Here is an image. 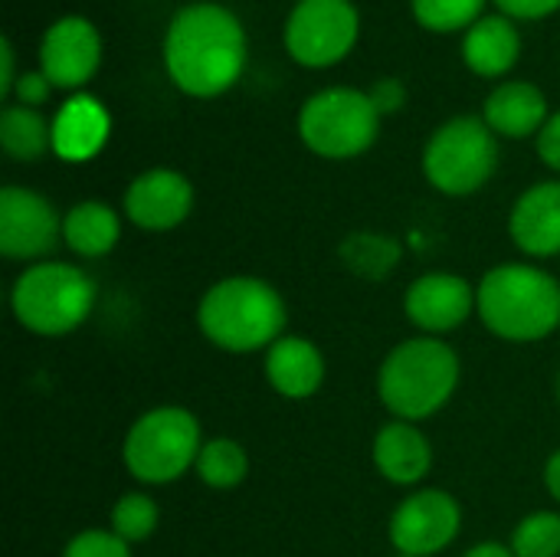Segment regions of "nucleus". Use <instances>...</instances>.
I'll return each mask as SVG.
<instances>
[{"label": "nucleus", "instance_id": "obj_1", "mask_svg": "<svg viewBox=\"0 0 560 557\" xmlns=\"http://www.w3.org/2000/svg\"><path fill=\"white\" fill-rule=\"evenodd\" d=\"M246 66V30L220 3H190L174 13L164 36V69L194 98L223 95Z\"/></svg>", "mask_w": 560, "mask_h": 557}, {"label": "nucleus", "instance_id": "obj_2", "mask_svg": "<svg viewBox=\"0 0 560 557\" xmlns=\"http://www.w3.org/2000/svg\"><path fill=\"white\" fill-rule=\"evenodd\" d=\"M289 325L282 292L259 276H226L197 302L200 335L226 355L269 351Z\"/></svg>", "mask_w": 560, "mask_h": 557}, {"label": "nucleus", "instance_id": "obj_3", "mask_svg": "<svg viewBox=\"0 0 560 557\" xmlns=\"http://www.w3.org/2000/svg\"><path fill=\"white\" fill-rule=\"evenodd\" d=\"M476 315L502 341H545L560 328V282L541 266L502 263L479 279Z\"/></svg>", "mask_w": 560, "mask_h": 557}, {"label": "nucleus", "instance_id": "obj_4", "mask_svg": "<svg viewBox=\"0 0 560 557\" xmlns=\"http://www.w3.org/2000/svg\"><path fill=\"white\" fill-rule=\"evenodd\" d=\"M463 361L443 338L417 335L387 351L377 368V397L394 420L423 423L456 394Z\"/></svg>", "mask_w": 560, "mask_h": 557}, {"label": "nucleus", "instance_id": "obj_5", "mask_svg": "<svg viewBox=\"0 0 560 557\" xmlns=\"http://www.w3.org/2000/svg\"><path fill=\"white\" fill-rule=\"evenodd\" d=\"M95 299L98 286L82 266L43 259L13 279L10 312L26 332L39 338H62L89 322Z\"/></svg>", "mask_w": 560, "mask_h": 557}, {"label": "nucleus", "instance_id": "obj_6", "mask_svg": "<svg viewBox=\"0 0 560 557\" xmlns=\"http://www.w3.org/2000/svg\"><path fill=\"white\" fill-rule=\"evenodd\" d=\"M200 420L177 404L144 410L121 440V463L141 486H171L197 466L203 450Z\"/></svg>", "mask_w": 560, "mask_h": 557}, {"label": "nucleus", "instance_id": "obj_7", "mask_svg": "<svg viewBox=\"0 0 560 557\" xmlns=\"http://www.w3.org/2000/svg\"><path fill=\"white\" fill-rule=\"evenodd\" d=\"M381 131V112L371 95L351 85H331L315 92L299 112V138L305 148L328 161H348L364 154Z\"/></svg>", "mask_w": 560, "mask_h": 557}, {"label": "nucleus", "instance_id": "obj_8", "mask_svg": "<svg viewBox=\"0 0 560 557\" xmlns=\"http://www.w3.org/2000/svg\"><path fill=\"white\" fill-rule=\"evenodd\" d=\"M499 167V141L486 118L459 115L433 131L423 148V174L446 197L482 190Z\"/></svg>", "mask_w": 560, "mask_h": 557}, {"label": "nucleus", "instance_id": "obj_9", "mask_svg": "<svg viewBox=\"0 0 560 557\" xmlns=\"http://www.w3.org/2000/svg\"><path fill=\"white\" fill-rule=\"evenodd\" d=\"M361 33L351 0H299L285 23V49L299 66L325 69L341 62Z\"/></svg>", "mask_w": 560, "mask_h": 557}, {"label": "nucleus", "instance_id": "obj_10", "mask_svg": "<svg viewBox=\"0 0 560 557\" xmlns=\"http://www.w3.org/2000/svg\"><path fill=\"white\" fill-rule=\"evenodd\" d=\"M463 532V509L456 496L443 489L410 492L390 515L387 538L397 555L436 557Z\"/></svg>", "mask_w": 560, "mask_h": 557}, {"label": "nucleus", "instance_id": "obj_11", "mask_svg": "<svg viewBox=\"0 0 560 557\" xmlns=\"http://www.w3.org/2000/svg\"><path fill=\"white\" fill-rule=\"evenodd\" d=\"M62 240V217L52 200L30 187L0 190V253L16 263H43Z\"/></svg>", "mask_w": 560, "mask_h": 557}, {"label": "nucleus", "instance_id": "obj_12", "mask_svg": "<svg viewBox=\"0 0 560 557\" xmlns=\"http://www.w3.org/2000/svg\"><path fill=\"white\" fill-rule=\"evenodd\" d=\"M476 312V289L456 272H423L404 292L407 322L430 338L463 328Z\"/></svg>", "mask_w": 560, "mask_h": 557}, {"label": "nucleus", "instance_id": "obj_13", "mask_svg": "<svg viewBox=\"0 0 560 557\" xmlns=\"http://www.w3.org/2000/svg\"><path fill=\"white\" fill-rule=\"evenodd\" d=\"M121 210L138 230L167 233V230L180 227L190 217V210H194V184L174 167L141 171L128 184V190L121 197Z\"/></svg>", "mask_w": 560, "mask_h": 557}, {"label": "nucleus", "instance_id": "obj_14", "mask_svg": "<svg viewBox=\"0 0 560 557\" xmlns=\"http://www.w3.org/2000/svg\"><path fill=\"white\" fill-rule=\"evenodd\" d=\"M102 62V36L85 16L56 20L39 43V72L52 89H82Z\"/></svg>", "mask_w": 560, "mask_h": 557}, {"label": "nucleus", "instance_id": "obj_15", "mask_svg": "<svg viewBox=\"0 0 560 557\" xmlns=\"http://www.w3.org/2000/svg\"><path fill=\"white\" fill-rule=\"evenodd\" d=\"M509 236L528 259L560 256V181H541L515 200Z\"/></svg>", "mask_w": 560, "mask_h": 557}, {"label": "nucleus", "instance_id": "obj_16", "mask_svg": "<svg viewBox=\"0 0 560 557\" xmlns=\"http://www.w3.org/2000/svg\"><path fill=\"white\" fill-rule=\"evenodd\" d=\"M269 387L285 401H308L325 384V355L305 335H282L262 358Z\"/></svg>", "mask_w": 560, "mask_h": 557}, {"label": "nucleus", "instance_id": "obj_17", "mask_svg": "<svg viewBox=\"0 0 560 557\" xmlns=\"http://www.w3.org/2000/svg\"><path fill=\"white\" fill-rule=\"evenodd\" d=\"M371 460L374 469L390 483V486H420L430 469H433V446L427 433L417 423L407 420H390L374 433L371 443Z\"/></svg>", "mask_w": 560, "mask_h": 557}, {"label": "nucleus", "instance_id": "obj_18", "mask_svg": "<svg viewBox=\"0 0 560 557\" xmlns=\"http://www.w3.org/2000/svg\"><path fill=\"white\" fill-rule=\"evenodd\" d=\"M112 135L108 108L92 95H72L52 118V154L69 164L92 161Z\"/></svg>", "mask_w": 560, "mask_h": 557}, {"label": "nucleus", "instance_id": "obj_19", "mask_svg": "<svg viewBox=\"0 0 560 557\" xmlns=\"http://www.w3.org/2000/svg\"><path fill=\"white\" fill-rule=\"evenodd\" d=\"M518 56H522V36H518L512 16L492 13V16L476 20V23L466 30L463 59H466V66H469L476 76L499 79V76H505L509 69H515Z\"/></svg>", "mask_w": 560, "mask_h": 557}, {"label": "nucleus", "instance_id": "obj_20", "mask_svg": "<svg viewBox=\"0 0 560 557\" xmlns=\"http://www.w3.org/2000/svg\"><path fill=\"white\" fill-rule=\"evenodd\" d=\"M482 118L502 138H528V135H538L551 115H548V98L538 85L502 82L486 98Z\"/></svg>", "mask_w": 560, "mask_h": 557}, {"label": "nucleus", "instance_id": "obj_21", "mask_svg": "<svg viewBox=\"0 0 560 557\" xmlns=\"http://www.w3.org/2000/svg\"><path fill=\"white\" fill-rule=\"evenodd\" d=\"M121 240V217L102 200H82L62 217V243L79 259H102Z\"/></svg>", "mask_w": 560, "mask_h": 557}, {"label": "nucleus", "instance_id": "obj_22", "mask_svg": "<svg viewBox=\"0 0 560 557\" xmlns=\"http://www.w3.org/2000/svg\"><path fill=\"white\" fill-rule=\"evenodd\" d=\"M0 144L13 161H39L46 151H52V121H46L36 108L7 105L0 115Z\"/></svg>", "mask_w": 560, "mask_h": 557}, {"label": "nucleus", "instance_id": "obj_23", "mask_svg": "<svg viewBox=\"0 0 560 557\" xmlns=\"http://www.w3.org/2000/svg\"><path fill=\"white\" fill-rule=\"evenodd\" d=\"M197 479L210 489H236L246 483L249 476V456L243 450V443L230 440V437H213L203 443L200 456H197V466H194Z\"/></svg>", "mask_w": 560, "mask_h": 557}, {"label": "nucleus", "instance_id": "obj_24", "mask_svg": "<svg viewBox=\"0 0 560 557\" xmlns=\"http://www.w3.org/2000/svg\"><path fill=\"white\" fill-rule=\"evenodd\" d=\"M341 259L351 272L381 279L400 263V246L384 233H354L341 243Z\"/></svg>", "mask_w": 560, "mask_h": 557}, {"label": "nucleus", "instance_id": "obj_25", "mask_svg": "<svg viewBox=\"0 0 560 557\" xmlns=\"http://www.w3.org/2000/svg\"><path fill=\"white\" fill-rule=\"evenodd\" d=\"M161 522V509L148 492H125L115 506H112V522L108 529L125 538L128 545L148 542L158 532Z\"/></svg>", "mask_w": 560, "mask_h": 557}, {"label": "nucleus", "instance_id": "obj_26", "mask_svg": "<svg viewBox=\"0 0 560 557\" xmlns=\"http://www.w3.org/2000/svg\"><path fill=\"white\" fill-rule=\"evenodd\" d=\"M509 548L515 557H560V515L551 509L525 515L515 532Z\"/></svg>", "mask_w": 560, "mask_h": 557}, {"label": "nucleus", "instance_id": "obj_27", "mask_svg": "<svg viewBox=\"0 0 560 557\" xmlns=\"http://www.w3.org/2000/svg\"><path fill=\"white\" fill-rule=\"evenodd\" d=\"M410 3L417 23L433 33L469 30L476 20H482V7H486V0H410Z\"/></svg>", "mask_w": 560, "mask_h": 557}, {"label": "nucleus", "instance_id": "obj_28", "mask_svg": "<svg viewBox=\"0 0 560 557\" xmlns=\"http://www.w3.org/2000/svg\"><path fill=\"white\" fill-rule=\"evenodd\" d=\"M62 557H131V545L112 529H85L66 542Z\"/></svg>", "mask_w": 560, "mask_h": 557}, {"label": "nucleus", "instance_id": "obj_29", "mask_svg": "<svg viewBox=\"0 0 560 557\" xmlns=\"http://www.w3.org/2000/svg\"><path fill=\"white\" fill-rule=\"evenodd\" d=\"M52 82L46 79V72H23L13 85V98L26 108H39L49 98Z\"/></svg>", "mask_w": 560, "mask_h": 557}, {"label": "nucleus", "instance_id": "obj_30", "mask_svg": "<svg viewBox=\"0 0 560 557\" xmlns=\"http://www.w3.org/2000/svg\"><path fill=\"white\" fill-rule=\"evenodd\" d=\"M368 95H371L374 108L381 112V118H384V115L400 112V108H404V102H407V89H404V82H400V79H381V82H374V89H371Z\"/></svg>", "mask_w": 560, "mask_h": 557}, {"label": "nucleus", "instance_id": "obj_31", "mask_svg": "<svg viewBox=\"0 0 560 557\" xmlns=\"http://www.w3.org/2000/svg\"><path fill=\"white\" fill-rule=\"evenodd\" d=\"M495 3L505 16H515V20H541L560 10V0H495Z\"/></svg>", "mask_w": 560, "mask_h": 557}, {"label": "nucleus", "instance_id": "obj_32", "mask_svg": "<svg viewBox=\"0 0 560 557\" xmlns=\"http://www.w3.org/2000/svg\"><path fill=\"white\" fill-rule=\"evenodd\" d=\"M538 158L560 174V112H555L538 131Z\"/></svg>", "mask_w": 560, "mask_h": 557}, {"label": "nucleus", "instance_id": "obj_33", "mask_svg": "<svg viewBox=\"0 0 560 557\" xmlns=\"http://www.w3.org/2000/svg\"><path fill=\"white\" fill-rule=\"evenodd\" d=\"M0 56H3V66H0V95L10 98L13 95V85H16V59H13V43L10 39H0Z\"/></svg>", "mask_w": 560, "mask_h": 557}, {"label": "nucleus", "instance_id": "obj_34", "mask_svg": "<svg viewBox=\"0 0 560 557\" xmlns=\"http://www.w3.org/2000/svg\"><path fill=\"white\" fill-rule=\"evenodd\" d=\"M545 489L551 492L555 502H560V450H555L545 463Z\"/></svg>", "mask_w": 560, "mask_h": 557}, {"label": "nucleus", "instance_id": "obj_35", "mask_svg": "<svg viewBox=\"0 0 560 557\" xmlns=\"http://www.w3.org/2000/svg\"><path fill=\"white\" fill-rule=\"evenodd\" d=\"M463 557H515V552L499 542H482V545H472Z\"/></svg>", "mask_w": 560, "mask_h": 557}, {"label": "nucleus", "instance_id": "obj_36", "mask_svg": "<svg viewBox=\"0 0 560 557\" xmlns=\"http://www.w3.org/2000/svg\"><path fill=\"white\" fill-rule=\"evenodd\" d=\"M558 401H560V374H558Z\"/></svg>", "mask_w": 560, "mask_h": 557}, {"label": "nucleus", "instance_id": "obj_37", "mask_svg": "<svg viewBox=\"0 0 560 557\" xmlns=\"http://www.w3.org/2000/svg\"><path fill=\"white\" fill-rule=\"evenodd\" d=\"M394 557H410V555H394Z\"/></svg>", "mask_w": 560, "mask_h": 557}]
</instances>
